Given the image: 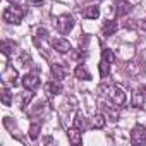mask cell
<instances>
[{"label": "cell", "instance_id": "6da1fadb", "mask_svg": "<svg viewBox=\"0 0 146 146\" xmlns=\"http://www.w3.org/2000/svg\"><path fill=\"white\" fill-rule=\"evenodd\" d=\"M98 91H100V95H105L110 100V103L119 108L125 107V103H127V95H125L124 88H120L117 84H102L98 88Z\"/></svg>", "mask_w": 146, "mask_h": 146}, {"label": "cell", "instance_id": "7a4b0ae2", "mask_svg": "<svg viewBox=\"0 0 146 146\" xmlns=\"http://www.w3.org/2000/svg\"><path fill=\"white\" fill-rule=\"evenodd\" d=\"M24 14H26V11H24L23 7H19V5H11V7H7V9L4 11L2 17H4V21L9 23V24H21Z\"/></svg>", "mask_w": 146, "mask_h": 146}, {"label": "cell", "instance_id": "3957f363", "mask_svg": "<svg viewBox=\"0 0 146 146\" xmlns=\"http://www.w3.org/2000/svg\"><path fill=\"white\" fill-rule=\"evenodd\" d=\"M115 60V55L110 48H105L102 52V60H100V65H98V70H100V76L102 78H107L110 74V69H112V62Z\"/></svg>", "mask_w": 146, "mask_h": 146}, {"label": "cell", "instance_id": "277c9868", "mask_svg": "<svg viewBox=\"0 0 146 146\" xmlns=\"http://www.w3.org/2000/svg\"><path fill=\"white\" fill-rule=\"evenodd\" d=\"M55 26H57V31L60 35H69L72 31V28H74V19H72V16H69V14H62V16L57 17Z\"/></svg>", "mask_w": 146, "mask_h": 146}, {"label": "cell", "instance_id": "5b68a950", "mask_svg": "<svg viewBox=\"0 0 146 146\" xmlns=\"http://www.w3.org/2000/svg\"><path fill=\"white\" fill-rule=\"evenodd\" d=\"M131 143L132 144H146V129L141 124L132 127V131H131Z\"/></svg>", "mask_w": 146, "mask_h": 146}, {"label": "cell", "instance_id": "8992f818", "mask_svg": "<svg viewBox=\"0 0 146 146\" xmlns=\"http://www.w3.org/2000/svg\"><path fill=\"white\" fill-rule=\"evenodd\" d=\"M50 43H52L53 50H57L58 53H69V52L72 50L70 43H69L67 40H64V38H53V40H52Z\"/></svg>", "mask_w": 146, "mask_h": 146}, {"label": "cell", "instance_id": "52a82bcc", "mask_svg": "<svg viewBox=\"0 0 146 146\" xmlns=\"http://www.w3.org/2000/svg\"><path fill=\"white\" fill-rule=\"evenodd\" d=\"M23 86L28 90V91H35L40 88V78L36 74H26L23 78Z\"/></svg>", "mask_w": 146, "mask_h": 146}, {"label": "cell", "instance_id": "ba28073f", "mask_svg": "<svg viewBox=\"0 0 146 146\" xmlns=\"http://www.w3.org/2000/svg\"><path fill=\"white\" fill-rule=\"evenodd\" d=\"M2 81L4 83H11V84H17V70L12 65H5V70L2 74Z\"/></svg>", "mask_w": 146, "mask_h": 146}, {"label": "cell", "instance_id": "9c48e42d", "mask_svg": "<svg viewBox=\"0 0 146 146\" xmlns=\"http://www.w3.org/2000/svg\"><path fill=\"white\" fill-rule=\"evenodd\" d=\"M67 137H69V141L74 144V146H79V144L83 143V132H81V129H78L76 125L70 127V129L67 131Z\"/></svg>", "mask_w": 146, "mask_h": 146}, {"label": "cell", "instance_id": "30bf717a", "mask_svg": "<svg viewBox=\"0 0 146 146\" xmlns=\"http://www.w3.org/2000/svg\"><path fill=\"white\" fill-rule=\"evenodd\" d=\"M144 93L141 91V90H137V91H134L132 93V102H131V105L134 107V108H144Z\"/></svg>", "mask_w": 146, "mask_h": 146}, {"label": "cell", "instance_id": "8fae6325", "mask_svg": "<svg viewBox=\"0 0 146 146\" xmlns=\"http://www.w3.org/2000/svg\"><path fill=\"white\" fill-rule=\"evenodd\" d=\"M52 76H53L57 81H62V79H65V76H67V70H65L64 65L53 64V65H52Z\"/></svg>", "mask_w": 146, "mask_h": 146}, {"label": "cell", "instance_id": "7c38bea8", "mask_svg": "<svg viewBox=\"0 0 146 146\" xmlns=\"http://www.w3.org/2000/svg\"><path fill=\"white\" fill-rule=\"evenodd\" d=\"M74 76H76L78 79H83V81H91V74L88 72V69H86L83 64H79V65L74 69Z\"/></svg>", "mask_w": 146, "mask_h": 146}, {"label": "cell", "instance_id": "4fadbf2b", "mask_svg": "<svg viewBox=\"0 0 146 146\" xmlns=\"http://www.w3.org/2000/svg\"><path fill=\"white\" fill-rule=\"evenodd\" d=\"M115 9H117V16H125L131 11V4L127 0H117L115 2Z\"/></svg>", "mask_w": 146, "mask_h": 146}, {"label": "cell", "instance_id": "5bb4252c", "mask_svg": "<svg viewBox=\"0 0 146 146\" xmlns=\"http://www.w3.org/2000/svg\"><path fill=\"white\" fill-rule=\"evenodd\" d=\"M81 14H83L84 19H98L100 17V9L96 5H91V7H86Z\"/></svg>", "mask_w": 146, "mask_h": 146}, {"label": "cell", "instance_id": "9a60e30c", "mask_svg": "<svg viewBox=\"0 0 146 146\" xmlns=\"http://www.w3.org/2000/svg\"><path fill=\"white\" fill-rule=\"evenodd\" d=\"M16 48H17V43H16V41H12V40H4V41H2V53H4L5 57H9Z\"/></svg>", "mask_w": 146, "mask_h": 146}, {"label": "cell", "instance_id": "2e32d148", "mask_svg": "<svg viewBox=\"0 0 146 146\" xmlns=\"http://www.w3.org/2000/svg\"><path fill=\"white\" fill-rule=\"evenodd\" d=\"M45 91L48 93V95H60L62 93V86H60V83H55V81H50V83H46L45 84Z\"/></svg>", "mask_w": 146, "mask_h": 146}, {"label": "cell", "instance_id": "e0dca14e", "mask_svg": "<svg viewBox=\"0 0 146 146\" xmlns=\"http://www.w3.org/2000/svg\"><path fill=\"white\" fill-rule=\"evenodd\" d=\"M117 28H119V26H117V23H115V21H110V19H108V21H105L103 29H102V31H103V36H110V35H113V33L117 31Z\"/></svg>", "mask_w": 146, "mask_h": 146}, {"label": "cell", "instance_id": "ac0fdd59", "mask_svg": "<svg viewBox=\"0 0 146 146\" xmlns=\"http://www.w3.org/2000/svg\"><path fill=\"white\" fill-rule=\"evenodd\" d=\"M107 125V119L103 113H95L93 115V127L95 129H103Z\"/></svg>", "mask_w": 146, "mask_h": 146}, {"label": "cell", "instance_id": "d6986e66", "mask_svg": "<svg viewBox=\"0 0 146 146\" xmlns=\"http://www.w3.org/2000/svg\"><path fill=\"white\" fill-rule=\"evenodd\" d=\"M2 103H4L5 107H9V105L12 103V91H11L7 86L2 88Z\"/></svg>", "mask_w": 146, "mask_h": 146}, {"label": "cell", "instance_id": "ffe728a7", "mask_svg": "<svg viewBox=\"0 0 146 146\" xmlns=\"http://www.w3.org/2000/svg\"><path fill=\"white\" fill-rule=\"evenodd\" d=\"M103 108H105V112H107V115L113 120V122H117L119 120V112L115 110V108H119V107H115V105H103Z\"/></svg>", "mask_w": 146, "mask_h": 146}, {"label": "cell", "instance_id": "44dd1931", "mask_svg": "<svg viewBox=\"0 0 146 146\" xmlns=\"http://www.w3.org/2000/svg\"><path fill=\"white\" fill-rule=\"evenodd\" d=\"M74 125H76L78 129H81V131L86 129V119H84L83 113H78V115H76V119H74Z\"/></svg>", "mask_w": 146, "mask_h": 146}, {"label": "cell", "instance_id": "7402d4cb", "mask_svg": "<svg viewBox=\"0 0 146 146\" xmlns=\"http://www.w3.org/2000/svg\"><path fill=\"white\" fill-rule=\"evenodd\" d=\"M40 131H41V125H40V124H31V125H29V137H31L33 141L38 139Z\"/></svg>", "mask_w": 146, "mask_h": 146}, {"label": "cell", "instance_id": "603a6c76", "mask_svg": "<svg viewBox=\"0 0 146 146\" xmlns=\"http://www.w3.org/2000/svg\"><path fill=\"white\" fill-rule=\"evenodd\" d=\"M31 98H33V91H29V93H24V96H23V108H26V105L31 102Z\"/></svg>", "mask_w": 146, "mask_h": 146}, {"label": "cell", "instance_id": "cb8c5ba5", "mask_svg": "<svg viewBox=\"0 0 146 146\" xmlns=\"http://www.w3.org/2000/svg\"><path fill=\"white\" fill-rule=\"evenodd\" d=\"M21 62H23V65H28V64L31 62V57H29V53H26V52H24V53L21 55Z\"/></svg>", "mask_w": 146, "mask_h": 146}, {"label": "cell", "instance_id": "d4e9b609", "mask_svg": "<svg viewBox=\"0 0 146 146\" xmlns=\"http://www.w3.org/2000/svg\"><path fill=\"white\" fill-rule=\"evenodd\" d=\"M36 35H38V36H41V38H46V29L38 28V29H36Z\"/></svg>", "mask_w": 146, "mask_h": 146}, {"label": "cell", "instance_id": "484cf974", "mask_svg": "<svg viewBox=\"0 0 146 146\" xmlns=\"http://www.w3.org/2000/svg\"><path fill=\"white\" fill-rule=\"evenodd\" d=\"M28 2L33 5H43V0H28Z\"/></svg>", "mask_w": 146, "mask_h": 146}, {"label": "cell", "instance_id": "4316f807", "mask_svg": "<svg viewBox=\"0 0 146 146\" xmlns=\"http://www.w3.org/2000/svg\"><path fill=\"white\" fill-rule=\"evenodd\" d=\"M139 28H141V29H144V31H146V19H144V21H141V24H139Z\"/></svg>", "mask_w": 146, "mask_h": 146}, {"label": "cell", "instance_id": "83f0119b", "mask_svg": "<svg viewBox=\"0 0 146 146\" xmlns=\"http://www.w3.org/2000/svg\"><path fill=\"white\" fill-rule=\"evenodd\" d=\"M141 91H143V93H144V96H146V84H143V86H141Z\"/></svg>", "mask_w": 146, "mask_h": 146}, {"label": "cell", "instance_id": "f1b7e54d", "mask_svg": "<svg viewBox=\"0 0 146 146\" xmlns=\"http://www.w3.org/2000/svg\"><path fill=\"white\" fill-rule=\"evenodd\" d=\"M12 2H17V0H12Z\"/></svg>", "mask_w": 146, "mask_h": 146}]
</instances>
